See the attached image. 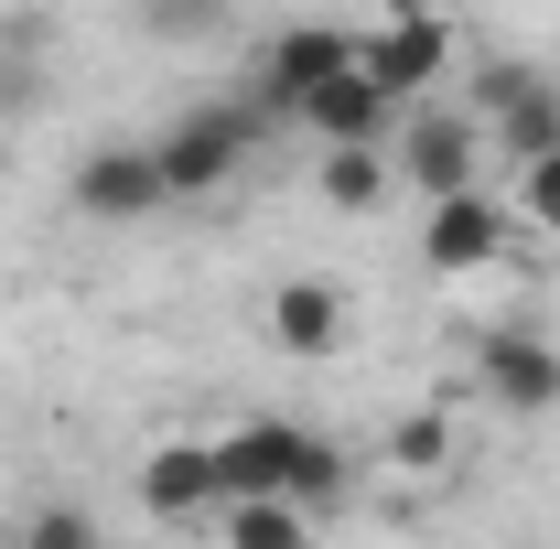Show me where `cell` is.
I'll list each match as a JSON object with an SVG mask.
<instances>
[{
  "label": "cell",
  "instance_id": "cell-1",
  "mask_svg": "<svg viewBox=\"0 0 560 549\" xmlns=\"http://www.w3.org/2000/svg\"><path fill=\"white\" fill-rule=\"evenodd\" d=\"M270 140V119L248 108V97H195L173 130L151 140V162H162V195L173 206H206V195H226L237 173H248V151Z\"/></svg>",
  "mask_w": 560,
  "mask_h": 549
},
{
  "label": "cell",
  "instance_id": "cell-2",
  "mask_svg": "<svg viewBox=\"0 0 560 549\" xmlns=\"http://www.w3.org/2000/svg\"><path fill=\"white\" fill-rule=\"evenodd\" d=\"M453 66H464V33L431 22V11H388V22L355 33V75L399 108H431V86H453Z\"/></svg>",
  "mask_w": 560,
  "mask_h": 549
},
{
  "label": "cell",
  "instance_id": "cell-3",
  "mask_svg": "<svg viewBox=\"0 0 560 549\" xmlns=\"http://www.w3.org/2000/svg\"><path fill=\"white\" fill-rule=\"evenodd\" d=\"M388 173L410 184L420 206H453V195H486V130L464 119V108H410L399 140H388Z\"/></svg>",
  "mask_w": 560,
  "mask_h": 549
},
{
  "label": "cell",
  "instance_id": "cell-4",
  "mask_svg": "<svg viewBox=\"0 0 560 549\" xmlns=\"http://www.w3.org/2000/svg\"><path fill=\"white\" fill-rule=\"evenodd\" d=\"M475 399L506 420H550L560 410V335L539 324H486L475 335Z\"/></svg>",
  "mask_w": 560,
  "mask_h": 549
},
{
  "label": "cell",
  "instance_id": "cell-5",
  "mask_svg": "<svg viewBox=\"0 0 560 549\" xmlns=\"http://www.w3.org/2000/svg\"><path fill=\"white\" fill-rule=\"evenodd\" d=\"M346 66H355V33H346V22H291V33L259 44V66H248V108H259V119H302V97L335 86Z\"/></svg>",
  "mask_w": 560,
  "mask_h": 549
},
{
  "label": "cell",
  "instance_id": "cell-6",
  "mask_svg": "<svg viewBox=\"0 0 560 549\" xmlns=\"http://www.w3.org/2000/svg\"><path fill=\"white\" fill-rule=\"evenodd\" d=\"M66 206L86 226H140V215H162V162H151V140H97L86 162L66 173Z\"/></svg>",
  "mask_w": 560,
  "mask_h": 549
},
{
  "label": "cell",
  "instance_id": "cell-7",
  "mask_svg": "<svg viewBox=\"0 0 560 549\" xmlns=\"http://www.w3.org/2000/svg\"><path fill=\"white\" fill-rule=\"evenodd\" d=\"M517 248V206L506 195H453V206H420V270L464 280V270H495Z\"/></svg>",
  "mask_w": 560,
  "mask_h": 549
},
{
  "label": "cell",
  "instance_id": "cell-8",
  "mask_svg": "<svg viewBox=\"0 0 560 549\" xmlns=\"http://www.w3.org/2000/svg\"><path fill=\"white\" fill-rule=\"evenodd\" d=\"M215 506H226V484H215V442L206 431H173V442H151L140 453V517H162V528H195Z\"/></svg>",
  "mask_w": 560,
  "mask_h": 549
},
{
  "label": "cell",
  "instance_id": "cell-9",
  "mask_svg": "<svg viewBox=\"0 0 560 549\" xmlns=\"http://www.w3.org/2000/svg\"><path fill=\"white\" fill-rule=\"evenodd\" d=\"M206 442H215V484H226V506H280L302 420H226V431H206Z\"/></svg>",
  "mask_w": 560,
  "mask_h": 549
},
{
  "label": "cell",
  "instance_id": "cell-10",
  "mask_svg": "<svg viewBox=\"0 0 560 549\" xmlns=\"http://www.w3.org/2000/svg\"><path fill=\"white\" fill-rule=\"evenodd\" d=\"M259 324H270V344H280V355L324 366V355H346V335H355V302L335 291V280H280L270 302H259Z\"/></svg>",
  "mask_w": 560,
  "mask_h": 549
},
{
  "label": "cell",
  "instance_id": "cell-11",
  "mask_svg": "<svg viewBox=\"0 0 560 549\" xmlns=\"http://www.w3.org/2000/svg\"><path fill=\"white\" fill-rule=\"evenodd\" d=\"M399 119H410V108H399V97H377L355 66L335 75V86H313V97H302V130L324 140V151H388Z\"/></svg>",
  "mask_w": 560,
  "mask_h": 549
},
{
  "label": "cell",
  "instance_id": "cell-12",
  "mask_svg": "<svg viewBox=\"0 0 560 549\" xmlns=\"http://www.w3.org/2000/svg\"><path fill=\"white\" fill-rule=\"evenodd\" d=\"M486 140L506 151V173H528V162H550V151H560V86H550L539 66H528V86H517V97H506V108L486 119Z\"/></svg>",
  "mask_w": 560,
  "mask_h": 549
},
{
  "label": "cell",
  "instance_id": "cell-13",
  "mask_svg": "<svg viewBox=\"0 0 560 549\" xmlns=\"http://www.w3.org/2000/svg\"><path fill=\"white\" fill-rule=\"evenodd\" d=\"M377 464H388V475H410V484L453 475V464H464V431H453V410H399L388 431H377Z\"/></svg>",
  "mask_w": 560,
  "mask_h": 549
},
{
  "label": "cell",
  "instance_id": "cell-14",
  "mask_svg": "<svg viewBox=\"0 0 560 549\" xmlns=\"http://www.w3.org/2000/svg\"><path fill=\"white\" fill-rule=\"evenodd\" d=\"M346 484H355L346 442H324V431L302 420V442H291V484H280V506H291V517H324V506H335Z\"/></svg>",
  "mask_w": 560,
  "mask_h": 549
},
{
  "label": "cell",
  "instance_id": "cell-15",
  "mask_svg": "<svg viewBox=\"0 0 560 549\" xmlns=\"http://www.w3.org/2000/svg\"><path fill=\"white\" fill-rule=\"evenodd\" d=\"M388 184H399L388 151H324V162H313V195H324L335 215H377V206H388Z\"/></svg>",
  "mask_w": 560,
  "mask_h": 549
},
{
  "label": "cell",
  "instance_id": "cell-16",
  "mask_svg": "<svg viewBox=\"0 0 560 549\" xmlns=\"http://www.w3.org/2000/svg\"><path fill=\"white\" fill-rule=\"evenodd\" d=\"M215 539L226 549H313V517H291V506H215Z\"/></svg>",
  "mask_w": 560,
  "mask_h": 549
},
{
  "label": "cell",
  "instance_id": "cell-17",
  "mask_svg": "<svg viewBox=\"0 0 560 549\" xmlns=\"http://www.w3.org/2000/svg\"><path fill=\"white\" fill-rule=\"evenodd\" d=\"M506 206H517V226H528V237H560V151L517 173V195H506Z\"/></svg>",
  "mask_w": 560,
  "mask_h": 549
},
{
  "label": "cell",
  "instance_id": "cell-18",
  "mask_svg": "<svg viewBox=\"0 0 560 549\" xmlns=\"http://www.w3.org/2000/svg\"><path fill=\"white\" fill-rule=\"evenodd\" d=\"M22 549H97V517L55 495V506H33V517H22Z\"/></svg>",
  "mask_w": 560,
  "mask_h": 549
},
{
  "label": "cell",
  "instance_id": "cell-19",
  "mask_svg": "<svg viewBox=\"0 0 560 549\" xmlns=\"http://www.w3.org/2000/svg\"><path fill=\"white\" fill-rule=\"evenodd\" d=\"M0 173H11V119H0Z\"/></svg>",
  "mask_w": 560,
  "mask_h": 549
},
{
  "label": "cell",
  "instance_id": "cell-20",
  "mask_svg": "<svg viewBox=\"0 0 560 549\" xmlns=\"http://www.w3.org/2000/svg\"><path fill=\"white\" fill-rule=\"evenodd\" d=\"M0 549H22V539H0Z\"/></svg>",
  "mask_w": 560,
  "mask_h": 549
}]
</instances>
